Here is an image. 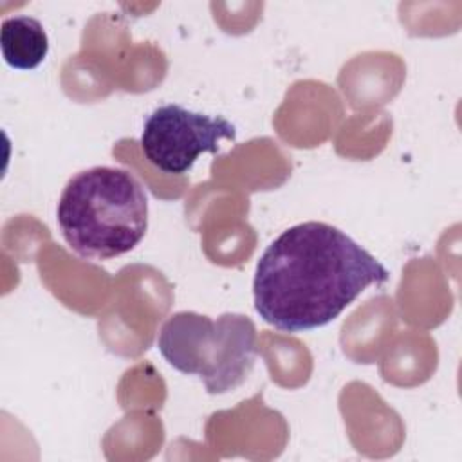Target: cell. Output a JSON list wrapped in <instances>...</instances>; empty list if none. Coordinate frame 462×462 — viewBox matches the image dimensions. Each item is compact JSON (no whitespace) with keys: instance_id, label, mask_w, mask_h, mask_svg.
Here are the masks:
<instances>
[{"instance_id":"cell-1","label":"cell","mask_w":462,"mask_h":462,"mask_svg":"<svg viewBox=\"0 0 462 462\" xmlns=\"http://www.w3.org/2000/svg\"><path fill=\"white\" fill-rule=\"evenodd\" d=\"M388 278L386 267L345 231L327 222H301L278 235L260 256L254 309L278 330H312Z\"/></svg>"},{"instance_id":"cell-2","label":"cell","mask_w":462,"mask_h":462,"mask_svg":"<svg viewBox=\"0 0 462 462\" xmlns=\"http://www.w3.org/2000/svg\"><path fill=\"white\" fill-rule=\"evenodd\" d=\"M56 222L69 247L94 260L132 251L148 229V197L134 173L116 166H92L65 184Z\"/></svg>"},{"instance_id":"cell-3","label":"cell","mask_w":462,"mask_h":462,"mask_svg":"<svg viewBox=\"0 0 462 462\" xmlns=\"http://www.w3.org/2000/svg\"><path fill=\"white\" fill-rule=\"evenodd\" d=\"M157 346L173 368L200 377L209 393L240 386L258 354L253 319L235 312L217 319L193 310L175 312L162 323Z\"/></svg>"},{"instance_id":"cell-4","label":"cell","mask_w":462,"mask_h":462,"mask_svg":"<svg viewBox=\"0 0 462 462\" xmlns=\"http://www.w3.org/2000/svg\"><path fill=\"white\" fill-rule=\"evenodd\" d=\"M231 121L193 112L177 103L157 106L141 134L144 157L164 173H186L200 153H217L222 139H235Z\"/></svg>"},{"instance_id":"cell-5","label":"cell","mask_w":462,"mask_h":462,"mask_svg":"<svg viewBox=\"0 0 462 462\" xmlns=\"http://www.w3.org/2000/svg\"><path fill=\"white\" fill-rule=\"evenodd\" d=\"M0 49L13 69H36L49 52V38L43 25L32 16H9L2 22Z\"/></svg>"}]
</instances>
